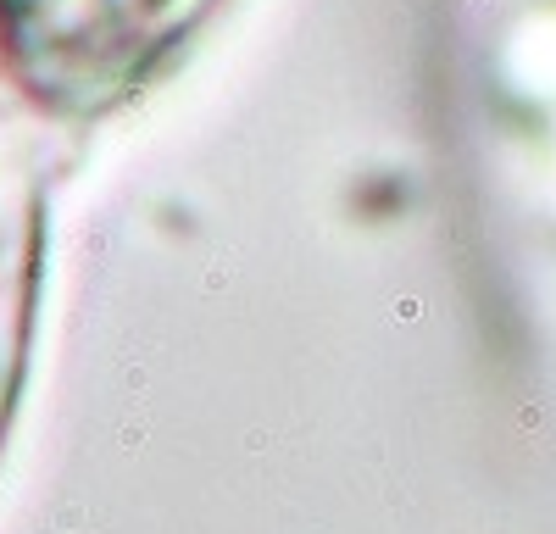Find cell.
Here are the masks:
<instances>
[{
	"instance_id": "2",
	"label": "cell",
	"mask_w": 556,
	"mask_h": 534,
	"mask_svg": "<svg viewBox=\"0 0 556 534\" xmlns=\"http://www.w3.org/2000/svg\"><path fill=\"white\" fill-rule=\"evenodd\" d=\"M28 284H34V206H28V184L17 173V151H11L6 117H0V412H6V395L17 379Z\"/></svg>"
},
{
	"instance_id": "1",
	"label": "cell",
	"mask_w": 556,
	"mask_h": 534,
	"mask_svg": "<svg viewBox=\"0 0 556 534\" xmlns=\"http://www.w3.org/2000/svg\"><path fill=\"white\" fill-rule=\"evenodd\" d=\"M206 11L212 0H0V62L50 112H100Z\"/></svg>"
}]
</instances>
